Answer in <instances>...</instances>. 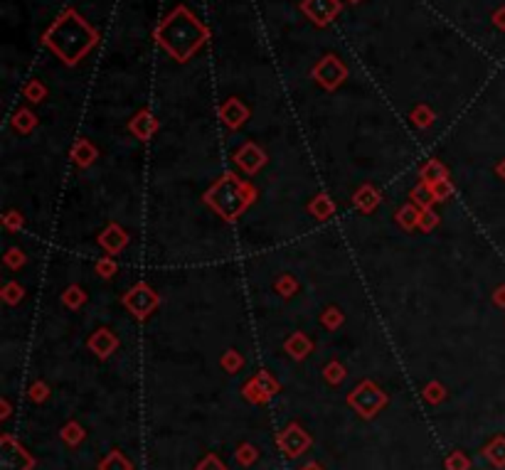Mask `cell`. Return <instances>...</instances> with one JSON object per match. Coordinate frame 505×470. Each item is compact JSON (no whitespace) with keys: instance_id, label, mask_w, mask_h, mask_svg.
Masks as SVG:
<instances>
[{"instance_id":"9c48e42d","label":"cell","mask_w":505,"mask_h":470,"mask_svg":"<svg viewBox=\"0 0 505 470\" xmlns=\"http://www.w3.org/2000/svg\"><path fill=\"white\" fill-rule=\"evenodd\" d=\"M304 470H321V468H318V465H306Z\"/></svg>"},{"instance_id":"6da1fadb","label":"cell","mask_w":505,"mask_h":470,"mask_svg":"<svg viewBox=\"0 0 505 470\" xmlns=\"http://www.w3.org/2000/svg\"><path fill=\"white\" fill-rule=\"evenodd\" d=\"M350 404L358 406V411L363 417H372V414L385 404V396H382L377 389H372V387H363V389L358 392V396H350Z\"/></svg>"},{"instance_id":"5b68a950","label":"cell","mask_w":505,"mask_h":470,"mask_svg":"<svg viewBox=\"0 0 505 470\" xmlns=\"http://www.w3.org/2000/svg\"><path fill=\"white\" fill-rule=\"evenodd\" d=\"M446 468H449V470H466L468 468V460L463 458L461 453H454L449 460H446Z\"/></svg>"},{"instance_id":"52a82bcc","label":"cell","mask_w":505,"mask_h":470,"mask_svg":"<svg viewBox=\"0 0 505 470\" xmlns=\"http://www.w3.org/2000/svg\"><path fill=\"white\" fill-rule=\"evenodd\" d=\"M197 470H224V468H222V463H220L217 458H212V455H210V458H205V463H200V468H197Z\"/></svg>"},{"instance_id":"277c9868","label":"cell","mask_w":505,"mask_h":470,"mask_svg":"<svg viewBox=\"0 0 505 470\" xmlns=\"http://www.w3.org/2000/svg\"><path fill=\"white\" fill-rule=\"evenodd\" d=\"M101 470H131V465L126 463V460L121 458L119 453H111L109 458L101 463Z\"/></svg>"},{"instance_id":"8992f818","label":"cell","mask_w":505,"mask_h":470,"mask_svg":"<svg viewBox=\"0 0 505 470\" xmlns=\"http://www.w3.org/2000/svg\"><path fill=\"white\" fill-rule=\"evenodd\" d=\"M82 428L79 426H74V423H69V426L65 428V438L69 441V444H76V441H82Z\"/></svg>"},{"instance_id":"ba28073f","label":"cell","mask_w":505,"mask_h":470,"mask_svg":"<svg viewBox=\"0 0 505 470\" xmlns=\"http://www.w3.org/2000/svg\"><path fill=\"white\" fill-rule=\"evenodd\" d=\"M254 458H256V453L249 448V446H245V448L239 451V460H242V463H251Z\"/></svg>"},{"instance_id":"7a4b0ae2","label":"cell","mask_w":505,"mask_h":470,"mask_svg":"<svg viewBox=\"0 0 505 470\" xmlns=\"http://www.w3.org/2000/svg\"><path fill=\"white\" fill-rule=\"evenodd\" d=\"M308 446V436H306L301 428H296V426H291L286 433L281 436V448L286 451L288 455H299L301 451Z\"/></svg>"},{"instance_id":"3957f363","label":"cell","mask_w":505,"mask_h":470,"mask_svg":"<svg viewBox=\"0 0 505 470\" xmlns=\"http://www.w3.org/2000/svg\"><path fill=\"white\" fill-rule=\"evenodd\" d=\"M486 455H488L490 463H495V465H500V468H503V465H505V441H503V438H495L493 444L486 448Z\"/></svg>"}]
</instances>
